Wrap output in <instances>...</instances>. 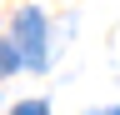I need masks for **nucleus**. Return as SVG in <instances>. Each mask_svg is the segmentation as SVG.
Here are the masks:
<instances>
[{"mask_svg": "<svg viewBox=\"0 0 120 115\" xmlns=\"http://www.w3.org/2000/svg\"><path fill=\"white\" fill-rule=\"evenodd\" d=\"M15 60H25V65H45V20L35 15V10H20V20H15Z\"/></svg>", "mask_w": 120, "mask_h": 115, "instance_id": "nucleus-1", "label": "nucleus"}, {"mask_svg": "<svg viewBox=\"0 0 120 115\" xmlns=\"http://www.w3.org/2000/svg\"><path fill=\"white\" fill-rule=\"evenodd\" d=\"M10 115H50V105H45V100H25V105H15Z\"/></svg>", "mask_w": 120, "mask_h": 115, "instance_id": "nucleus-2", "label": "nucleus"}, {"mask_svg": "<svg viewBox=\"0 0 120 115\" xmlns=\"http://www.w3.org/2000/svg\"><path fill=\"white\" fill-rule=\"evenodd\" d=\"M15 65H20V60H15V50L0 40V75H5V70H15Z\"/></svg>", "mask_w": 120, "mask_h": 115, "instance_id": "nucleus-3", "label": "nucleus"}, {"mask_svg": "<svg viewBox=\"0 0 120 115\" xmlns=\"http://www.w3.org/2000/svg\"><path fill=\"white\" fill-rule=\"evenodd\" d=\"M105 115H120V110H105Z\"/></svg>", "mask_w": 120, "mask_h": 115, "instance_id": "nucleus-4", "label": "nucleus"}]
</instances>
